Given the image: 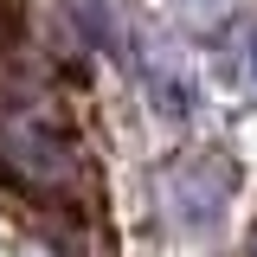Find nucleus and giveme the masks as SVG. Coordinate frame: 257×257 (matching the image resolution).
I'll use <instances>...</instances> for the list:
<instances>
[{"mask_svg": "<svg viewBox=\"0 0 257 257\" xmlns=\"http://www.w3.org/2000/svg\"><path fill=\"white\" fill-rule=\"evenodd\" d=\"M231 161L225 155H199V161H180L174 174H167V212L180 231H206V225L225 212V199H231Z\"/></svg>", "mask_w": 257, "mask_h": 257, "instance_id": "f257e3e1", "label": "nucleus"}, {"mask_svg": "<svg viewBox=\"0 0 257 257\" xmlns=\"http://www.w3.org/2000/svg\"><path fill=\"white\" fill-rule=\"evenodd\" d=\"M0 155L13 161L26 180H39V187H64V180H71V148H64L45 122H32V116L0 128Z\"/></svg>", "mask_w": 257, "mask_h": 257, "instance_id": "f03ea898", "label": "nucleus"}, {"mask_svg": "<svg viewBox=\"0 0 257 257\" xmlns=\"http://www.w3.org/2000/svg\"><path fill=\"white\" fill-rule=\"evenodd\" d=\"M167 7H174V20L187 32H212L225 13H231V0H167Z\"/></svg>", "mask_w": 257, "mask_h": 257, "instance_id": "7ed1b4c3", "label": "nucleus"}, {"mask_svg": "<svg viewBox=\"0 0 257 257\" xmlns=\"http://www.w3.org/2000/svg\"><path fill=\"white\" fill-rule=\"evenodd\" d=\"M244 64H251V77H257V26H251V39H244Z\"/></svg>", "mask_w": 257, "mask_h": 257, "instance_id": "20e7f679", "label": "nucleus"}, {"mask_svg": "<svg viewBox=\"0 0 257 257\" xmlns=\"http://www.w3.org/2000/svg\"><path fill=\"white\" fill-rule=\"evenodd\" d=\"M251 257H257V238H251Z\"/></svg>", "mask_w": 257, "mask_h": 257, "instance_id": "39448f33", "label": "nucleus"}]
</instances>
